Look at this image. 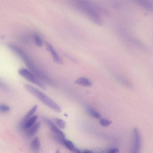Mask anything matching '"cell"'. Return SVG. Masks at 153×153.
Wrapping results in <instances>:
<instances>
[{
  "label": "cell",
  "instance_id": "2e32d148",
  "mask_svg": "<svg viewBox=\"0 0 153 153\" xmlns=\"http://www.w3.org/2000/svg\"><path fill=\"white\" fill-rule=\"evenodd\" d=\"M33 38L36 45L39 47H41L43 45L42 41L40 37L37 34L34 33L33 35Z\"/></svg>",
  "mask_w": 153,
  "mask_h": 153
},
{
  "label": "cell",
  "instance_id": "d6986e66",
  "mask_svg": "<svg viewBox=\"0 0 153 153\" xmlns=\"http://www.w3.org/2000/svg\"><path fill=\"white\" fill-rule=\"evenodd\" d=\"M10 110V108L9 106L4 104H0V111L3 112H7L9 111Z\"/></svg>",
  "mask_w": 153,
  "mask_h": 153
},
{
  "label": "cell",
  "instance_id": "44dd1931",
  "mask_svg": "<svg viewBox=\"0 0 153 153\" xmlns=\"http://www.w3.org/2000/svg\"><path fill=\"white\" fill-rule=\"evenodd\" d=\"M0 87L4 89L7 90L8 89L7 87L3 83L0 81Z\"/></svg>",
  "mask_w": 153,
  "mask_h": 153
},
{
  "label": "cell",
  "instance_id": "3957f363",
  "mask_svg": "<svg viewBox=\"0 0 153 153\" xmlns=\"http://www.w3.org/2000/svg\"><path fill=\"white\" fill-rule=\"evenodd\" d=\"M24 86L27 91L34 95L45 105L56 112L59 113L61 111V107L42 91L28 84H25Z\"/></svg>",
  "mask_w": 153,
  "mask_h": 153
},
{
  "label": "cell",
  "instance_id": "52a82bcc",
  "mask_svg": "<svg viewBox=\"0 0 153 153\" xmlns=\"http://www.w3.org/2000/svg\"><path fill=\"white\" fill-rule=\"evenodd\" d=\"M40 125L41 123L39 122L28 128L26 129V136L29 138L32 137L37 132Z\"/></svg>",
  "mask_w": 153,
  "mask_h": 153
},
{
  "label": "cell",
  "instance_id": "ffe728a7",
  "mask_svg": "<svg viewBox=\"0 0 153 153\" xmlns=\"http://www.w3.org/2000/svg\"><path fill=\"white\" fill-rule=\"evenodd\" d=\"M119 150L117 148L110 149L108 151V152L110 153H115L119 152Z\"/></svg>",
  "mask_w": 153,
  "mask_h": 153
},
{
  "label": "cell",
  "instance_id": "9c48e42d",
  "mask_svg": "<svg viewBox=\"0 0 153 153\" xmlns=\"http://www.w3.org/2000/svg\"><path fill=\"white\" fill-rule=\"evenodd\" d=\"M62 144L70 151L75 153H81V150L76 148L70 140L65 139Z\"/></svg>",
  "mask_w": 153,
  "mask_h": 153
},
{
  "label": "cell",
  "instance_id": "4fadbf2b",
  "mask_svg": "<svg viewBox=\"0 0 153 153\" xmlns=\"http://www.w3.org/2000/svg\"><path fill=\"white\" fill-rule=\"evenodd\" d=\"M141 6L145 9L151 11L152 10V4L148 0H134Z\"/></svg>",
  "mask_w": 153,
  "mask_h": 153
},
{
  "label": "cell",
  "instance_id": "ba28073f",
  "mask_svg": "<svg viewBox=\"0 0 153 153\" xmlns=\"http://www.w3.org/2000/svg\"><path fill=\"white\" fill-rule=\"evenodd\" d=\"M38 105H34L26 114L20 122L19 125L21 128L25 122L35 113L38 108Z\"/></svg>",
  "mask_w": 153,
  "mask_h": 153
},
{
  "label": "cell",
  "instance_id": "ac0fdd59",
  "mask_svg": "<svg viewBox=\"0 0 153 153\" xmlns=\"http://www.w3.org/2000/svg\"><path fill=\"white\" fill-rule=\"evenodd\" d=\"M112 122L107 119L102 118L100 121V124L103 126H107L109 125Z\"/></svg>",
  "mask_w": 153,
  "mask_h": 153
},
{
  "label": "cell",
  "instance_id": "6da1fadb",
  "mask_svg": "<svg viewBox=\"0 0 153 153\" xmlns=\"http://www.w3.org/2000/svg\"><path fill=\"white\" fill-rule=\"evenodd\" d=\"M73 5L85 14L95 24L99 25L102 24V21L98 12L106 15L108 11L90 0H71Z\"/></svg>",
  "mask_w": 153,
  "mask_h": 153
},
{
  "label": "cell",
  "instance_id": "277c9868",
  "mask_svg": "<svg viewBox=\"0 0 153 153\" xmlns=\"http://www.w3.org/2000/svg\"><path fill=\"white\" fill-rule=\"evenodd\" d=\"M19 75L41 88L45 90L46 88L42 82L40 80L30 71L25 68H21L18 71Z\"/></svg>",
  "mask_w": 153,
  "mask_h": 153
},
{
  "label": "cell",
  "instance_id": "7c38bea8",
  "mask_svg": "<svg viewBox=\"0 0 153 153\" xmlns=\"http://www.w3.org/2000/svg\"><path fill=\"white\" fill-rule=\"evenodd\" d=\"M74 83L77 85L86 87H89L92 85L91 82L88 78L85 77H80L76 79Z\"/></svg>",
  "mask_w": 153,
  "mask_h": 153
},
{
  "label": "cell",
  "instance_id": "7a4b0ae2",
  "mask_svg": "<svg viewBox=\"0 0 153 153\" xmlns=\"http://www.w3.org/2000/svg\"><path fill=\"white\" fill-rule=\"evenodd\" d=\"M23 60L30 71L40 80L50 85H53L52 80L30 58L24 51L21 49L17 54Z\"/></svg>",
  "mask_w": 153,
  "mask_h": 153
},
{
  "label": "cell",
  "instance_id": "8992f818",
  "mask_svg": "<svg viewBox=\"0 0 153 153\" xmlns=\"http://www.w3.org/2000/svg\"><path fill=\"white\" fill-rule=\"evenodd\" d=\"M45 45L47 50L52 56L54 61L58 64H63L62 61L52 45L47 42H45Z\"/></svg>",
  "mask_w": 153,
  "mask_h": 153
},
{
  "label": "cell",
  "instance_id": "7402d4cb",
  "mask_svg": "<svg viewBox=\"0 0 153 153\" xmlns=\"http://www.w3.org/2000/svg\"><path fill=\"white\" fill-rule=\"evenodd\" d=\"M93 152L92 151L87 149L81 150V153H91Z\"/></svg>",
  "mask_w": 153,
  "mask_h": 153
},
{
  "label": "cell",
  "instance_id": "30bf717a",
  "mask_svg": "<svg viewBox=\"0 0 153 153\" xmlns=\"http://www.w3.org/2000/svg\"><path fill=\"white\" fill-rule=\"evenodd\" d=\"M135 135V144L134 151L135 152H138L140 147V138L139 132L138 129L135 128L134 129Z\"/></svg>",
  "mask_w": 153,
  "mask_h": 153
},
{
  "label": "cell",
  "instance_id": "5bb4252c",
  "mask_svg": "<svg viewBox=\"0 0 153 153\" xmlns=\"http://www.w3.org/2000/svg\"><path fill=\"white\" fill-rule=\"evenodd\" d=\"M40 147V143L39 139L37 137H35L31 142V149L35 152H37L39 150Z\"/></svg>",
  "mask_w": 153,
  "mask_h": 153
},
{
  "label": "cell",
  "instance_id": "e0dca14e",
  "mask_svg": "<svg viewBox=\"0 0 153 153\" xmlns=\"http://www.w3.org/2000/svg\"><path fill=\"white\" fill-rule=\"evenodd\" d=\"M55 120L58 126L61 128L64 129L66 126V123L63 120L59 118H56Z\"/></svg>",
  "mask_w": 153,
  "mask_h": 153
},
{
  "label": "cell",
  "instance_id": "5b68a950",
  "mask_svg": "<svg viewBox=\"0 0 153 153\" xmlns=\"http://www.w3.org/2000/svg\"><path fill=\"white\" fill-rule=\"evenodd\" d=\"M42 119L44 122L48 126L53 134L52 136L65 138V134L60 130L50 119L43 117Z\"/></svg>",
  "mask_w": 153,
  "mask_h": 153
},
{
  "label": "cell",
  "instance_id": "8fae6325",
  "mask_svg": "<svg viewBox=\"0 0 153 153\" xmlns=\"http://www.w3.org/2000/svg\"><path fill=\"white\" fill-rule=\"evenodd\" d=\"M38 118L36 115L31 116L25 122L21 128L25 130L34 124Z\"/></svg>",
  "mask_w": 153,
  "mask_h": 153
},
{
  "label": "cell",
  "instance_id": "9a60e30c",
  "mask_svg": "<svg viewBox=\"0 0 153 153\" xmlns=\"http://www.w3.org/2000/svg\"><path fill=\"white\" fill-rule=\"evenodd\" d=\"M87 112L89 115L94 118L99 119L100 118V114L92 108H88L87 110Z\"/></svg>",
  "mask_w": 153,
  "mask_h": 153
}]
</instances>
